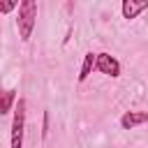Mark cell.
Masks as SVG:
<instances>
[{
  "label": "cell",
  "mask_w": 148,
  "mask_h": 148,
  "mask_svg": "<svg viewBox=\"0 0 148 148\" xmlns=\"http://www.w3.org/2000/svg\"><path fill=\"white\" fill-rule=\"evenodd\" d=\"M16 102H18V92H16V88H7V90L2 92V99H0V113L7 116V113L12 111V106H16Z\"/></svg>",
  "instance_id": "7"
},
{
  "label": "cell",
  "mask_w": 148,
  "mask_h": 148,
  "mask_svg": "<svg viewBox=\"0 0 148 148\" xmlns=\"http://www.w3.org/2000/svg\"><path fill=\"white\" fill-rule=\"evenodd\" d=\"M18 5H21V2H2V5H0V12H2V14H9L12 9H18Z\"/></svg>",
  "instance_id": "9"
},
{
  "label": "cell",
  "mask_w": 148,
  "mask_h": 148,
  "mask_svg": "<svg viewBox=\"0 0 148 148\" xmlns=\"http://www.w3.org/2000/svg\"><path fill=\"white\" fill-rule=\"evenodd\" d=\"M25 113H28V102L25 97H18L14 106V118H12V134H9V146L12 148H23V134H25Z\"/></svg>",
  "instance_id": "2"
},
{
  "label": "cell",
  "mask_w": 148,
  "mask_h": 148,
  "mask_svg": "<svg viewBox=\"0 0 148 148\" xmlns=\"http://www.w3.org/2000/svg\"><path fill=\"white\" fill-rule=\"evenodd\" d=\"M49 111H44V118H42V139H46L49 136Z\"/></svg>",
  "instance_id": "8"
},
{
  "label": "cell",
  "mask_w": 148,
  "mask_h": 148,
  "mask_svg": "<svg viewBox=\"0 0 148 148\" xmlns=\"http://www.w3.org/2000/svg\"><path fill=\"white\" fill-rule=\"evenodd\" d=\"M148 9V0H123V5H120V14H123V18H127V21H132V18H136L141 12H146Z\"/></svg>",
  "instance_id": "5"
},
{
  "label": "cell",
  "mask_w": 148,
  "mask_h": 148,
  "mask_svg": "<svg viewBox=\"0 0 148 148\" xmlns=\"http://www.w3.org/2000/svg\"><path fill=\"white\" fill-rule=\"evenodd\" d=\"M37 12H39V7L35 0H21V5L16 9V30H18L21 42H28L32 37V30L37 23Z\"/></svg>",
  "instance_id": "1"
},
{
  "label": "cell",
  "mask_w": 148,
  "mask_h": 148,
  "mask_svg": "<svg viewBox=\"0 0 148 148\" xmlns=\"http://www.w3.org/2000/svg\"><path fill=\"white\" fill-rule=\"evenodd\" d=\"M95 65H97V53H95V51H88V53L83 56V62H81V69H79V76H76V81H79V83L88 81V76L92 74Z\"/></svg>",
  "instance_id": "6"
},
{
  "label": "cell",
  "mask_w": 148,
  "mask_h": 148,
  "mask_svg": "<svg viewBox=\"0 0 148 148\" xmlns=\"http://www.w3.org/2000/svg\"><path fill=\"white\" fill-rule=\"evenodd\" d=\"M148 123V111H125L118 120L120 130H134L139 125H146Z\"/></svg>",
  "instance_id": "4"
},
{
  "label": "cell",
  "mask_w": 148,
  "mask_h": 148,
  "mask_svg": "<svg viewBox=\"0 0 148 148\" xmlns=\"http://www.w3.org/2000/svg\"><path fill=\"white\" fill-rule=\"evenodd\" d=\"M95 69H97L99 74H104V76H111V79H118V76L123 74L120 60H118L116 56L106 53V51H99V53H97V65H95Z\"/></svg>",
  "instance_id": "3"
}]
</instances>
